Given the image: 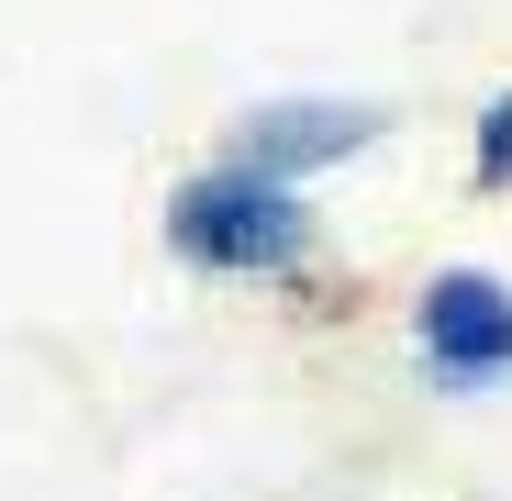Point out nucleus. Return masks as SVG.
I'll list each match as a JSON object with an SVG mask.
<instances>
[{"mask_svg":"<svg viewBox=\"0 0 512 501\" xmlns=\"http://www.w3.org/2000/svg\"><path fill=\"white\" fill-rule=\"evenodd\" d=\"M156 245L167 268H190L201 290H256V301H334L323 279V201L301 179H268L245 156H201L167 179L156 201Z\"/></svg>","mask_w":512,"mask_h":501,"instance_id":"nucleus-1","label":"nucleus"},{"mask_svg":"<svg viewBox=\"0 0 512 501\" xmlns=\"http://www.w3.org/2000/svg\"><path fill=\"white\" fill-rule=\"evenodd\" d=\"M401 346H412V379L435 401H490L512 390V279L490 257H446L423 268L412 301H401Z\"/></svg>","mask_w":512,"mask_h":501,"instance_id":"nucleus-2","label":"nucleus"},{"mask_svg":"<svg viewBox=\"0 0 512 501\" xmlns=\"http://www.w3.org/2000/svg\"><path fill=\"white\" fill-rule=\"evenodd\" d=\"M379 145H390V101H368V90H256L223 123V156L268 167V179H301V190L368 167Z\"/></svg>","mask_w":512,"mask_h":501,"instance_id":"nucleus-3","label":"nucleus"},{"mask_svg":"<svg viewBox=\"0 0 512 501\" xmlns=\"http://www.w3.org/2000/svg\"><path fill=\"white\" fill-rule=\"evenodd\" d=\"M468 190L479 201H512V78H490L479 112H468Z\"/></svg>","mask_w":512,"mask_h":501,"instance_id":"nucleus-4","label":"nucleus"}]
</instances>
